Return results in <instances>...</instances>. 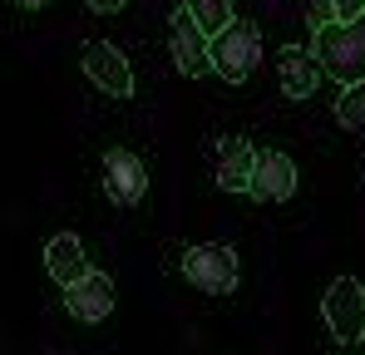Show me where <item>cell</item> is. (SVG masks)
I'll use <instances>...</instances> for the list:
<instances>
[{"instance_id":"3957f363","label":"cell","mask_w":365,"mask_h":355,"mask_svg":"<svg viewBox=\"0 0 365 355\" xmlns=\"http://www.w3.org/2000/svg\"><path fill=\"white\" fill-rule=\"evenodd\" d=\"M182 277L202 296H232L242 267H237V252L227 242H202V247H187L182 252Z\"/></svg>"},{"instance_id":"52a82bcc","label":"cell","mask_w":365,"mask_h":355,"mask_svg":"<svg viewBox=\"0 0 365 355\" xmlns=\"http://www.w3.org/2000/svg\"><path fill=\"white\" fill-rule=\"evenodd\" d=\"M247 192H252L257 202H287V197L297 192V163H292V153L262 148V153L252 158V182H247Z\"/></svg>"},{"instance_id":"e0dca14e","label":"cell","mask_w":365,"mask_h":355,"mask_svg":"<svg viewBox=\"0 0 365 355\" xmlns=\"http://www.w3.org/2000/svg\"><path fill=\"white\" fill-rule=\"evenodd\" d=\"M123 5H128V0H89V10H99V15H114Z\"/></svg>"},{"instance_id":"9c48e42d","label":"cell","mask_w":365,"mask_h":355,"mask_svg":"<svg viewBox=\"0 0 365 355\" xmlns=\"http://www.w3.org/2000/svg\"><path fill=\"white\" fill-rule=\"evenodd\" d=\"M79 64H84L89 84H99L104 94H114V99H128V94H133V69H128V59H123L114 45L89 40V45L79 50Z\"/></svg>"},{"instance_id":"8992f818","label":"cell","mask_w":365,"mask_h":355,"mask_svg":"<svg viewBox=\"0 0 365 355\" xmlns=\"http://www.w3.org/2000/svg\"><path fill=\"white\" fill-rule=\"evenodd\" d=\"M104 192L114 207H138L148 192V168L138 163L133 148H109L104 153Z\"/></svg>"},{"instance_id":"30bf717a","label":"cell","mask_w":365,"mask_h":355,"mask_svg":"<svg viewBox=\"0 0 365 355\" xmlns=\"http://www.w3.org/2000/svg\"><path fill=\"white\" fill-rule=\"evenodd\" d=\"M277 74H282V94H287V99H311L316 84H321V64H316V55L302 50V45H287V50L277 55Z\"/></svg>"},{"instance_id":"8fae6325","label":"cell","mask_w":365,"mask_h":355,"mask_svg":"<svg viewBox=\"0 0 365 355\" xmlns=\"http://www.w3.org/2000/svg\"><path fill=\"white\" fill-rule=\"evenodd\" d=\"M45 272L60 282V287H74L84 272H89V257H84V242L74 232H60L45 242Z\"/></svg>"},{"instance_id":"2e32d148","label":"cell","mask_w":365,"mask_h":355,"mask_svg":"<svg viewBox=\"0 0 365 355\" xmlns=\"http://www.w3.org/2000/svg\"><path fill=\"white\" fill-rule=\"evenodd\" d=\"M331 10H336V20H356L365 15V0H331Z\"/></svg>"},{"instance_id":"9a60e30c","label":"cell","mask_w":365,"mask_h":355,"mask_svg":"<svg viewBox=\"0 0 365 355\" xmlns=\"http://www.w3.org/2000/svg\"><path fill=\"white\" fill-rule=\"evenodd\" d=\"M331 20H336L331 0H306V25H311V30H321V25H331Z\"/></svg>"},{"instance_id":"6da1fadb","label":"cell","mask_w":365,"mask_h":355,"mask_svg":"<svg viewBox=\"0 0 365 355\" xmlns=\"http://www.w3.org/2000/svg\"><path fill=\"white\" fill-rule=\"evenodd\" d=\"M311 55H316V64H321V74H331L336 84L365 79V15L321 25L316 40H311Z\"/></svg>"},{"instance_id":"4fadbf2b","label":"cell","mask_w":365,"mask_h":355,"mask_svg":"<svg viewBox=\"0 0 365 355\" xmlns=\"http://www.w3.org/2000/svg\"><path fill=\"white\" fill-rule=\"evenodd\" d=\"M336 118H341V128H351V133H361V128H365V79H356V84L341 89V99H336Z\"/></svg>"},{"instance_id":"5b68a950","label":"cell","mask_w":365,"mask_h":355,"mask_svg":"<svg viewBox=\"0 0 365 355\" xmlns=\"http://www.w3.org/2000/svg\"><path fill=\"white\" fill-rule=\"evenodd\" d=\"M168 55L178 64V74H187V79H202L212 69V59H207V30L182 5H178V15L168 20Z\"/></svg>"},{"instance_id":"ac0fdd59","label":"cell","mask_w":365,"mask_h":355,"mask_svg":"<svg viewBox=\"0 0 365 355\" xmlns=\"http://www.w3.org/2000/svg\"><path fill=\"white\" fill-rule=\"evenodd\" d=\"M15 5H20V10H45L50 0H15Z\"/></svg>"},{"instance_id":"277c9868","label":"cell","mask_w":365,"mask_h":355,"mask_svg":"<svg viewBox=\"0 0 365 355\" xmlns=\"http://www.w3.org/2000/svg\"><path fill=\"white\" fill-rule=\"evenodd\" d=\"M321 316L341 346H356L365 336V287L356 277H336L321 296Z\"/></svg>"},{"instance_id":"7a4b0ae2","label":"cell","mask_w":365,"mask_h":355,"mask_svg":"<svg viewBox=\"0 0 365 355\" xmlns=\"http://www.w3.org/2000/svg\"><path fill=\"white\" fill-rule=\"evenodd\" d=\"M207 59H212V69L227 84H247L252 69H257V59H262V30L252 20H237L232 15L217 35H207Z\"/></svg>"},{"instance_id":"5bb4252c","label":"cell","mask_w":365,"mask_h":355,"mask_svg":"<svg viewBox=\"0 0 365 355\" xmlns=\"http://www.w3.org/2000/svg\"><path fill=\"white\" fill-rule=\"evenodd\" d=\"M182 10H187L207 35H217V30L232 20V0H182Z\"/></svg>"},{"instance_id":"7c38bea8","label":"cell","mask_w":365,"mask_h":355,"mask_svg":"<svg viewBox=\"0 0 365 355\" xmlns=\"http://www.w3.org/2000/svg\"><path fill=\"white\" fill-rule=\"evenodd\" d=\"M252 158H257V148H252L247 138H222V143H217V187H222V192H247V182H252Z\"/></svg>"},{"instance_id":"ba28073f","label":"cell","mask_w":365,"mask_h":355,"mask_svg":"<svg viewBox=\"0 0 365 355\" xmlns=\"http://www.w3.org/2000/svg\"><path fill=\"white\" fill-rule=\"evenodd\" d=\"M64 306H69V316L84 321V326L109 321V316H114V277H104V272L89 267L74 287H64Z\"/></svg>"}]
</instances>
